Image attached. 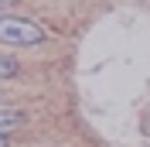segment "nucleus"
Instances as JSON below:
<instances>
[{
	"mask_svg": "<svg viewBox=\"0 0 150 147\" xmlns=\"http://www.w3.org/2000/svg\"><path fill=\"white\" fill-rule=\"evenodd\" d=\"M48 38V31L31 17H17V14H0V45L10 48H28V45H41Z\"/></svg>",
	"mask_w": 150,
	"mask_h": 147,
	"instance_id": "f257e3e1",
	"label": "nucleus"
},
{
	"mask_svg": "<svg viewBox=\"0 0 150 147\" xmlns=\"http://www.w3.org/2000/svg\"><path fill=\"white\" fill-rule=\"evenodd\" d=\"M21 127H24V113L14 106H0V137H10Z\"/></svg>",
	"mask_w": 150,
	"mask_h": 147,
	"instance_id": "f03ea898",
	"label": "nucleus"
},
{
	"mask_svg": "<svg viewBox=\"0 0 150 147\" xmlns=\"http://www.w3.org/2000/svg\"><path fill=\"white\" fill-rule=\"evenodd\" d=\"M17 72H21V65L14 62L10 55H4V51H0V79H14Z\"/></svg>",
	"mask_w": 150,
	"mask_h": 147,
	"instance_id": "7ed1b4c3",
	"label": "nucleus"
},
{
	"mask_svg": "<svg viewBox=\"0 0 150 147\" xmlns=\"http://www.w3.org/2000/svg\"><path fill=\"white\" fill-rule=\"evenodd\" d=\"M14 4H17V0H0V14H7V10L14 7Z\"/></svg>",
	"mask_w": 150,
	"mask_h": 147,
	"instance_id": "20e7f679",
	"label": "nucleus"
},
{
	"mask_svg": "<svg viewBox=\"0 0 150 147\" xmlns=\"http://www.w3.org/2000/svg\"><path fill=\"white\" fill-rule=\"evenodd\" d=\"M10 144V137H0V147H7Z\"/></svg>",
	"mask_w": 150,
	"mask_h": 147,
	"instance_id": "39448f33",
	"label": "nucleus"
}]
</instances>
